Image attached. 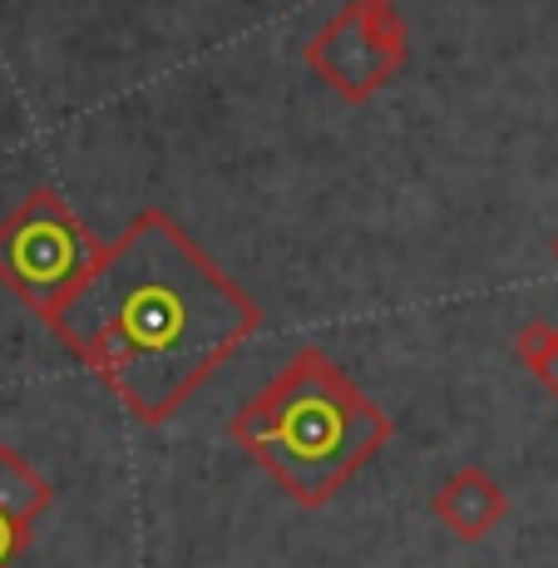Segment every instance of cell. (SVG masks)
Instances as JSON below:
<instances>
[{
	"label": "cell",
	"instance_id": "6",
	"mask_svg": "<svg viewBox=\"0 0 558 568\" xmlns=\"http://www.w3.org/2000/svg\"><path fill=\"white\" fill-rule=\"evenodd\" d=\"M50 505H54V489H50V479L40 475V469L30 465L20 450H10V445H0V515H10L16 524H26V529H35V519L45 515Z\"/></svg>",
	"mask_w": 558,
	"mask_h": 568
},
{
	"label": "cell",
	"instance_id": "2",
	"mask_svg": "<svg viewBox=\"0 0 558 568\" xmlns=\"http://www.w3.org/2000/svg\"><path fill=\"white\" fill-rule=\"evenodd\" d=\"M227 435L302 509H322L386 450L390 415L326 352L306 346L233 415Z\"/></svg>",
	"mask_w": 558,
	"mask_h": 568
},
{
	"label": "cell",
	"instance_id": "4",
	"mask_svg": "<svg viewBox=\"0 0 558 568\" xmlns=\"http://www.w3.org/2000/svg\"><path fill=\"white\" fill-rule=\"evenodd\" d=\"M306 60L322 70L326 84L346 94V100H366L376 84H386L396 74V64L406 60V36H400V20L381 6H356L342 20L322 30Z\"/></svg>",
	"mask_w": 558,
	"mask_h": 568
},
{
	"label": "cell",
	"instance_id": "5",
	"mask_svg": "<svg viewBox=\"0 0 558 568\" xmlns=\"http://www.w3.org/2000/svg\"><path fill=\"white\" fill-rule=\"evenodd\" d=\"M430 509L459 544H479V539H489V534L499 529V519L509 515V495L485 465H465L435 489Z\"/></svg>",
	"mask_w": 558,
	"mask_h": 568
},
{
	"label": "cell",
	"instance_id": "8",
	"mask_svg": "<svg viewBox=\"0 0 558 568\" xmlns=\"http://www.w3.org/2000/svg\"><path fill=\"white\" fill-rule=\"evenodd\" d=\"M26 544H30V529L26 524H16L10 515H0V568H10L26 554Z\"/></svg>",
	"mask_w": 558,
	"mask_h": 568
},
{
	"label": "cell",
	"instance_id": "10",
	"mask_svg": "<svg viewBox=\"0 0 558 568\" xmlns=\"http://www.w3.org/2000/svg\"><path fill=\"white\" fill-rule=\"evenodd\" d=\"M554 253H558V247H554Z\"/></svg>",
	"mask_w": 558,
	"mask_h": 568
},
{
	"label": "cell",
	"instance_id": "9",
	"mask_svg": "<svg viewBox=\"0 0 558 568\" xmlns=\"http://www.w3.org/2000/svg\"><path fill=\"white\" fill-rule=\"evenodd\" d=\"M529 371H534V381H539V386H544V390H549V396L558 400V326H554V342H549V352H544V356H539V362H534Z\"/></svg>",
	"mask_w": 558,
	"mask_h": 568
},
{
	"label": "cell",
	"instance_id": "1",
	"mask_svg": "<svg viewBox=\"0 0 558 568\" xmlns=\"http://www.w3.org/2000/svg\"><path fill=\"white\" fill-rule=\"evenodd\" d=\"M50 326L139 425H163L257 332L262 312L173 217L149 207L100 247Z\"/></svg>",
	"mask_w": 558,
	"mask_h": 568
},
{
	"label": "cell",
	"instance_id": "3",
	"mask_svg": "<svg viewBox=\"0 0 558 568\" xmlns=\"http://www.w3.org/2000/svg\"><path fill=\"white\" fill-rule=\"evenodd\" d=\"M94 262L100 243L50 189H35L0 223V282L45 322L90 277Z\"/></svg>",
	"mask_w": 558,
	"mask_h": 568
},
{
	"label": "cell",
	"instance_id": "7",
	"mask_svg": "<svg viewBox=\"0 0 558 568\" xmlns=\"http://www.w3.org/2000/svg\"><path fill=\"white\" fill-rule=\"evenodd\" d=\"M549 342H554V322H544V316H529V322L514 332V362L534 366L544 352H549Z\"/></svg>",
	"mask_w": 558,
	"mask_h": 568
}]
</instances>
